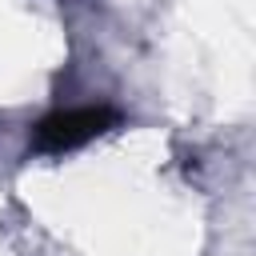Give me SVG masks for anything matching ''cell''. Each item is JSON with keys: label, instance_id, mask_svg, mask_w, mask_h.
Here are the masks:
<instances>
[{"label": "cell", "instance_id": "cell-1", "mask_svg": "<svg viewBox=\"0 0 256 256\" xmlns=\"http://www.w3.org/2000/svg\"><path fill=\"white\" fill-rule=\"evenodd\" d=\"M120 124V112L112 104H72V108H56L44 120L32 124L28 132V148L36 156H64L84 148L88 140L104 136L108 128Z\"/></svg>", "mask_w": 256, "mask_h": 256}]
</instances>
